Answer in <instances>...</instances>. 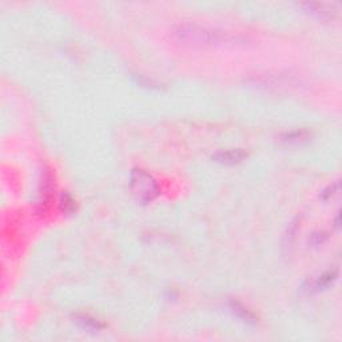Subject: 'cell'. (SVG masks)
Listing matches in <instances>:
<instances>
[{
	"label": "cell",
	"instance_id": "obj_9",
	"mask_svg": "<svg viewBox=\"0 0 342 342\" xmlns=\"http://www.w3.org/2000/svg\"><path fill=\"white\" fill-rule=\"evenodd\" d=\"M326 238H327V235H325V233H315L310 237V243L314 246H319L325 242Z\"/></svg>",
	"mask_w": 342,
	"mask_h": 342
},
{
	"label": "cell",
	"instance_id": "obj_6",
	"mask_svg": "<svg viewBox=\"0 0 342 342\" xmlns=\"http://www.w3.org/2000/svg\"><path fill=\"white\" fill-rule=\"evenodd\" d=\"M230 306H231V310L234 311V314H237L238 317L241 318L242 321L247 322V323H255V317H254L253 314L250 313L249 310L245 309V307H243L239 302L233 301L231 303H230Z\"/></svg>",
	"mask_w": 342,
	"mask_h": 342
},
{
	"label": "cell",
	"instance_id": "obj_5",
	"mask_svg": "<svg viewBox=\"0 0 342 342\" xmlns=\"http://www.w3.org/2000/svg\"><path fill=\"white\" fill-rule=\"evenodd\" d=\"M74 319H75V322H77L81 327H83V329L86 330H90V331H99V330H102L105 327V325H102L98 319L90 317L87 314H77Z\"/></svg>",
	"mask_w": 342,
	"mask_h": 342
},
{
	"label": "cell",
	"instance_id": "obj_4",
	"mask_svg": "<svg viewBox=\"0 0 342 342\" xmlns=\"http://www.w3.org/2000/svg\"><path fill=\"white\" fill-rule=\"evenodd\" d=\"M307 10H310V13L317 15L319 19H333L334 15H335V11L333 10V7L330 9L327 5H322V3H305L303 5Z\"/></svg>",
	"mask_w": 342,
	"mask_h": 342
},
{
	"label": "cell",
	"instance_id": "obj_7",
	"mask_svg": "<svg viewBox=\"0 0 342 342\" xmlns=\"http://www.w3.org/2000/svg\"><path fill=\"white\" fill-rule=\"evenodd\" d=\"M337 278V270H329L318 278L317 281L314 282V289L321 290V289H326L330 283H333Z\"/></svg>",
	"mask_w": 342,
	"mask_h": 342
},
{
	"label": "cell",
	"instance_id": "obj_2",
	"mask_svg": "<svg viewBox=\"0 0 342 342\" xmlns=\"http://www.w3.org/2000/svg\"><path fill=\"white\" fill-rule=\"evenodd\" d=\"M130 190L134 198L142 205L154 201L159 194V186L155 178L143 169H134L130 174Z\"/></svg>",
	"mask_w": 342,
	"mask_h": 342
},
{
	"label": "cell",
	"instance_id": "obj_3",
	"mask_svg": "<svg viewBox=\"0 0 342 342\" xmlns=\"http://www.w3.org/2000/svg\"><path fill=\"white\" fill-rule=\"evenodd\" d=\"M246 157H247V153L245 150L233 149L218 151L213 155V159L215 162H219V163H225V165H234V163H239Z\"/></svg>",
	"mask_w": 342,
	"mask_h": 342
},
{
	"label": "cell",
	"instance_id": "obj_1",
	"mask_svg": "<svg viewBox=\"0 0 342 342\" xmlns=\"http://www.w3.org/2000/svg\"><path fill=\"white\" fill-rule=\"evenodd\" d=\"M171 34L178 42L191 46L218 45V43H223L227 41V37L222 33L201 27V26L191 25V23L177 25Z\"/></svg>",
	"mask_w": 342,
	"mask_h": 342
},
{
	"label": "cell",
	"instance_id": "obj_8",
	"mask_svg": "<svg viewBox=\"0 0 342 342\" xmlns=\"http://www.w3.org/2000/svg\"><path fill=\"white\" fill-rule=\"evenodd\" d=\"M61 207L65 213H73L74 210L77 209V202L73 198V195H70L69 193L62 194Z\"/></svg>",
	"mask_w": 342,
	"mask_h": 342
},
{
	"label": "cell",
	"instance_id": "obj_10",
	"mask_svg": "<svg viewBox=\"0 0 342 342\" xmlns=\"http://www.w3.org/2000/svg\"><path fill=\"white\" fill-rule=\"evenodd\" d=\"M338 187H339V183H338V182H337V183H335V185L330 186L329 189L325 190V191H323V193L321 194V197L323 198V199H327V198L333 197L334 194H335V193H334V191H337Z\"/></svg>",
	"mask_w": 342,
	"mask_h": 342
}]
</instances>
